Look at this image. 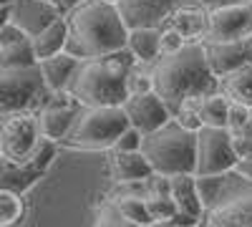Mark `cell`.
Returning <instances> with one entry per match:
<instances>
[{"mask_svg":"<svg viewBox=\"0 0 252 227\" xmlns=\"http://www.w3.org/2000/svg\"><path fill=\"white\" fill-rule=\"evenodd\" d=\"M172 197L177 202L179 212L194 215V217H207V204L199 192L197 174H174L172 177Z\"/></svg>","mask_w":252,"mask_h":227,"instance_id":"cell-20","label":"cell"},{"mask_svg":"<svg viewBox=\"0 0 252 227\" xmlns=\"http://www.w3.org/2000/svg\"><path fill=\"white\" fill-rule=\"evenodd\" d=\"M33 64H38L33 35L26 28H20L15 20L3 23V28H0V68L33 66Z\"/></svg>","mask_w":252,"mask_h":227,"instance_id":"cell-14","label":"cell"},{"mask_svg":"<svg viewBox=\"0 0 252 227\" xmlns=\"http://www.w3.org/2000/svg\"><path fill=\"white\" fill-rule=\"evenodd\" d=\"M53 91L48 89L38 64L0 68V114L38 111L48 104Z\"/></svg>","mask_w":252,"mask_h":227,"instance_id":"cell-6","label":"cell"},{"mask_svg":"<svg viewBox=\"0 0 252 227\" xmlns=\"http://www.w3.org/2000/svg\"><path fill=\"white\" fill-rule=\"evenodd\" d=\"M229 104H232V98H229L222 89L202 96V119H204L207 127H224L227 129Z\"/></svg>","mask_w":252,"mask_h":227,"instance_id":"cell-25","label":"cell"},{"mask_svg":"<svg viewBox=\"0 0 252 227\" xmlns=\"http://www.w3.org/2000/svg\"><path fill=\"white\" fill-rule=\"evenodd\" d=\"M56 154H58V141L43 139L38 144V149L23 162L0 159V187L26 195L28 190H33L35 184L46 177Z\"/></svg>","mask_w":252,"mask_h":227,"instance_id":"cell-9","label":"cell"},{"mask_svg":"<svg viewBox=\"0 0 252 227\" xmlns=\"http://www.w3.org/2000/svg\"><path fill=\"white\" fill-rule=\"evenodd\" d=\"M146 199H149V210L154 215V222H172L174 215L179 212L172 195H149Z\"/></svg>","mask_w":252,"mask_h":227,"instance_id":"cell-30","label":"cell"},{"mask_svg":"<svg viewBox=\"0 0 252 227\" xmlns=\"http://www.w3.org/2000/svg\"><path fill=\"white\" fill-rule=\"evenodd\" d=\"M152 227H169V222H157V225H152Z\"/></svg>","mask_w":252,"mask_h":227,"instance_id":"cell-35","label":"cell"},{"mask_svg":"<svg viewBox=\"0 0 252 227\" xmlns=\"http://www.w3.org/2000/svg\"><path fill=\"white\" fill-rule=\"evenodd\" d=\"M116 207L129 217L131 222L141 225V227H152L157 225L154 222V215L149 210V199H146V195H116L114 197Z\"/></svg>","mask_w":252,"mask_h":227,"instance_id":"cell-24","label":"cell"},{"mask_svg":"<svg viewBox=\"0 0 252 227\" xmlns=\"http://www.w3.org/2000/svg\"><path fill=\"white\" fill-rule=\"evenodd\" d=\"M252 38V0H232L209 8V26L204 40Z\"/></svg>","mask_w":252,"mask_h":227,"instance_id":"cell-10","label":"cell"},{"mask_svg":"<svg viewBox=\"0 0 252 227\" xmlns=\"http://www.w3.org/2000/svg\"><path fill=\"white\" fill-rule=\"evenodd\" d=\"M129 127V116L124 106H83L73 121L71 131L66 134L61 144L71 149H114V144Z\"/></svg>","mask_w":252,"mask_h":227,"instance_id":"cell-5","label":"cell"},{"mask_svg":"<svg viewBox=\"0 0 252 227\" xmlns=\"http://www.w3.org/2000/svg\"><path fill=\"white\" fill-rule=\"evenodd\" d=\"M124 111L129 116V124L136 127L139 131L144 134H152L157 129H161L164 124H169L174 119L172 109L166 106V101L157 94V91H149V94H131L124 98Z\"/></svg>","mask_w":252,"mask_h":227,"instance_id":"cell-13","label":"cell"},{"mask_svg":"<svg viewBox=\"0 0 252 227\" xmlns=\"http://www.w3.org/2000/svg\"><path fill=\"white\" fill-rule=\"evenodd\" d=\"M68 46L66 51L86 58H101L126 46L129 23L124 20L116 3L109 0H83L66 13Z\"/></svg>","mask_w":252,"mask_h":227,"instance_id":"cell-1","label":"cell"},{"mask_svg":"<svg viewBox=\"0 0 252 227\" xmlns=\"http://www.w3.org/2000/svg\"><path fill=\"white\" fill-rule=\"evenodd\" d=\"M126 89H129V96H131V94H149V91H154L152 66L136 64L129 73H126Z\"/></svg>","mask_w":252,"mask_h":227,"instance_id":"cell-29","label":"cell"},{"mask_svg":"<svg viewBox=\"0 0 252 227\" xmlns=\"http://www.w3.org/2000/svg\"><path fill=\"white\" fill-rule=\"evenodd\" d=\"M207 225L212 227H252V192H240L207 210Z\"/></svg>","mask_w":252,"mask_h":227,"instance_id":"cell-16","label":"cell"},{"mask_svg":"<svg viewBox=\"0 0 252 227\" xmlns=\"http://www.w3.org/2000/svg\"><path fill=\"white\" fill-rule=\"evenodd\" d=\"M250 124H252V106L232 101V104H229V116H227V129L232 134H237V131L247 129Z\"/></svg>","mask_w":252,"mask_h":227,"instance_id":"cell-31","label":"cell"},{"mask_svg":"<svg viewBox=\"0 0 252 227\" xmlns=\"http://www.w3.org/2000/svg\"><path fill=\"white\" fill-rule=\"evenodd\" d=\"M83 106L78 104V98L66 89V91H58L48 98L46 106H40L35 111L38 116V124H40V134H43V139H51V141H63L66 139V134L71 131L73 121L78 116Z\"/></svg>","mask_w":252,"mask_h":227,"instance_id":"cell-11","label":"cell"},{"mask_svg":"<svg viewBox=\"0 0 252 227\" xmlns=\"http://www.w3.org/2000/svg\"><path fill=\"white\" fill-rule=\"evenodd\" d=\"M26 215V202L20 192L0 187V227H13L23 220Z\"/></svg>","mask_w":252,"mask_h":227,"instance_id":"cell-26","label":"cell"},{"mask_svg":"<svg viewBox=\"0 0 252 227\" xmlns=\"http://www.w3.org/2000/svg\"><path fill=\"white\" fill-rule=\"evenodd\" d=\"M94 227H141L136 222H131L129 217H126L119 207H116V202L109 199V202H103L98 212H96V220H94Z\"/></svg>","mask_w":252,"mask_h":227,"instance_id":"cell-28","label":"cell"},{"mask_svg":"<svg viewBox=\"0 0 252 227\" xmlns=\"http://www.w3.org/2000/svg\"><path fill=\"white\" fill-rule=\"evenodd\" d=\"M43 141L35 111H10L0 121V159L23 162Z\"/></svg>","mask_w":252,"mask_h":227,"instance_id":"cell-8","label":"cell"},{"mask_svg":"<svg viewBox=\"0 0 252 227\" xmlns=\"http://www.w3.org/2000/svg\"><path fill=\"white\" fill-rule=\"evenodd\" d=\"M220 89L240 104L252 106V61H247L245 66H240L237 71L227 73L220 78Z\"/></svg>","mask_w":252,"mask_h":227,"instance_id":"cell-23","label":"cell"},{"mask_svg":"<svg viewBox=\"0 0 252 227\" xmlns=\"http://www.w3.org/2000/svg\"><path fill=\"white\" fill-rule=\"evenodd\" d=\"M38 66L40 71H43V78H46V84L53 94L58 91H66L68 84L73 81L78 66H81V58L68 53V51H61L56 56H48V58H40L38 61Z\"/></svg>","mask_w":252,"mask_h":227,"instance_id":"cell-19","label":"cell"},{"mask_svg":"<svg viewBox=\"0 0 252 227\" xmlns=\"http://www.w3.org/2000/svg\"><path fill=\"white\" fill-rule=\"evenodd\" d=\"M78 3H83V0H56V5H58V8L63 10V15H66V13H68L71 8H76Z\"/></svg>","mask_w":252,"mask_h":227,"instance_id":"cell-34","label":"cell"},{"mask_svg":"<svg viewBox=\"0 0 252 227\" xmlns=\"http://www.w3.org/2000/svg\"><path fill=\"white\" fill-rule=\"evenodd\" d=\"M139 64L136 56L124 46L101 58H86L68 84V91L78 98L81 106H116L129 96L126 73Z\"/></svg>","mask_w":252,"mask_h":227,"instance_id":"cell-3","label":"cell"},{"mask_svg":"<svg viewBox=\"0 0 252 227\" xmlns=\"http://www.w3.org/2000/svg\"><path fill=\"white\" fill-rule=\"evenodd\" d=\"M141 152L152 162L157 174H194L197 169V131L184 129L177 119L161 129L144 134Z\"/></svg>","mask_w":252,"mask_h":227,"instance_id":"cell-4","label":"cell"},{"mask_svg":"<svg viewBox=\"0 0 252 227\" xmlns=\"http://www.w3.org/2000/svg\"><path fill=\"white\" fill-rule=\"evenodd\" d=\"M240 154L235 136L224 127H204L197 131V177H220L237 169Z\"/></svg>","mask_w":252,"mask_h":227,"instance_id":"cell-7","label":"cell"},{"mask_svg":"<svg viewBox=\"0 0 252 227\" xmlns=\"http://www.w3.org/2000/svg\"><path fill=\"white\" fill-rule=\"evenodd\" d=\"M109 3H116V5H119V3H121V0H109Z\"/></svg>","mask_w":252,"mask_h":227,"instance_id":"cell-36","label":"cell"},{"mask_svg":"<svg viewBox=\"0 0 252 227\" xmlns=\"http://www.w3.org/2000/svg\"><path fill=\"white\" fill-rule=\"evenodd\" d=\"M184 3H204L212 8L220 3H232V0H121L119 10H121L124 20L129 23V28H134V26L164 28L169 15Z\"/></svg>","mask_w":252,"mask_h":227,"instance_id":"cell-12","label":"cell"},{"mask_svg":"<svg viewBox=\"0 0 252 227\" xmlns=\"http://www.w3.org/2000/svg\"><path fill=\"white\" fill-rule=\"evenodd\" d=\"M68 46V23H66V15H58L56 20L46 28H40L38 33H33V48H35V56L38 61L40 58H48V56H56L61 51H66Z\"/></svg>","mask_w":252,"mask_h":227,"instance_id":"cell-22","label":"cell"},{"mask_svg":"<svg viewBox=\"0 0 252 227\" xmlns=\"http://www.w3.org/2000/svg\"><path fill=\"white\" fill-rule=\"evenodd\" d=\"M199 227H202V225H199ZM207 227H212V225H207Z\"/></svg>","mask_w":252,"mask_h":227,"instance_id":"cell-38","label":"cell"},{"mask_svg":"<svg viewBox=\"0 0 252 227\" xmlns=\"http://www.w3.org/2000/svg\"><path fill=\"white\" fill-rule=\"evenodd\" d=\"M129 51L136 56L139 64L152 66L161 56V28L157 26H134L129 28V40H126Z\"/></svg>","mask_w":252,"mask_h":227,"instance_id":"cell-21","label":"cell"},{"mask_svg":"<svg viewBox=\"0 0 252 227\" xmlns=\"http://www.w3.org/2000/svg\"><path fill=\"white\" fill-rule=\"evenodd\" d=\"M207 61L212 71L222 78L227 73L237 71L245 66L247 61H252V38H237V40H202Z\"/></svg>","mask_w":252,"mask_h":227,"instance_id":"cell-15","label":"cell"},{"mask_svg":"<svg viewBox=\"0 0 252 227\" xmlns=\"http://www.w3.org/2000/svg\"><path fill=\"white\" fill-rule=\"evenodd\" d=\"M152 76L154 91L166 101L172 114L184 98L220 91V76L209 66L204 43H187L177 53L159 56L152 64Z\"/></svg>","mask_w":252,"mask_h":227,"instance_id":"cell-2","label":"cell"},{"mask_svg":"<svg viewBox=\"0 0 252 227\" xmlns=\"http://www.w3.org/2000/svg\"><path fill=\"white\" fill-rule=\"evenodd\" d=\"M141 144H144V131H139L136 127H126L124 134L119 136V141L114 144L116 152H141Z\"/></svg>","mask_w":252,"mask_h":227,"instance_id":"cell-33","label":"cell"},{"mask_svg":"<svg viewBox=\"0 0 252 227\" xmlns=\"http://www.w3.org/2000/svg\"><path fill=\"white\" fill-rule=\"evenodd\" d=\"M189 40L174 28V26H164L161 28V56H169V53H177L182 51Z\"/></svg>","mask_w":252,"mask_h":227,"instance_id":"cell-32","label":"cell"},{"mask_svg":"<svg viewBox=\"0 0 252 227\" xmlns=\"http://www.w3.org/2000/svg\"><path fill=\"white\" fill-rule=\"evenodd\" d=\"M174 119L182 124L184 129L189 131H199L204 127V119H202V96H192V98H184L179 109L174 111Z\"/></svg>","mask_w":252,"mask_h":227,"instance_id":"cell-27","label":"cell"},{"mask_svg":"<svg viewBox=\"0 0 252 227\" xmlns=\"http://www.w3.org/2000/svg\"><path fill=\"white\" fill-rule=\"evenodd\" d=\"M169 227H177V225H174V222H169Z\"/></svg>","mask_w":252,"mask_h":227,"instance_id":"cell-37","label":"cell"},{"mask_svg":"<svg viewBox=\"0 0 252 227\" xmlns=\"http://www.w3.org/2000/svg\"><path fill=\"white\" fill-rule=\"evenodd\" d=\"M166 26H174L189 43H202L207 38V26H209V5L184 3L169 15Z\"/></svg>","mask_w":252,"mask_h":227,"instance_id":"cell-18","label":"cell"},{"mask_svg":"<svg viewBox=\"0 0 252 227\" xmlns=\"http://www.w3.org/2000/svg\"><path fill=\"white\" fill-rule=\"evenodd\" d=\"M109 172L116 184H131V182H146L154 174L152 162L144 152H111L109 157Z\"/></svg>","mask_w":252,"mask_h":227,"instance_id":"cell-17","label":"cell"}]
</instances>
